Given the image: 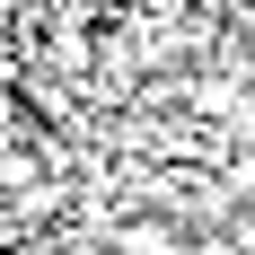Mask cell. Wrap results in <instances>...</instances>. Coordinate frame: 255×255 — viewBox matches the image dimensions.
<instances>
[]
</instances>
